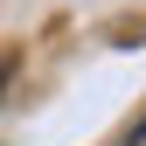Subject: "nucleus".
<instances>
[{
	"label": "nucleus",
	"instance_id": "1",
	"mask_svg": "<svg viewBox=\"0 0 146 146\" xmlns=\"http://www.w3.org/2000/svg\"><path fill=\"white\" fill-rule=\"evenodd\" d=\"M139 139H146V118H139V125H132V146H139Z\"/></svg>",
	"mask_w": 146,
	"mask_h": 146
}]
</instances>
